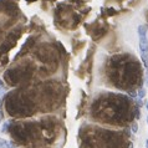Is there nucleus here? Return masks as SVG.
<instances>
[{"instance_id":"obj_1","label":"nucleus","mask_w":148,"mask_h":148,"mask_svg":"<svg viewBox=\"0 0 148 148\" xmlns=\"http://www.w3.org/2000/svg\"><path fill=\"white\" fill-rule=\"evenodd\" d=\"M138 41H139L141 59L146 69H148V38H147V29L145 25L138 26Z\"/></svg>"},{"instance_id":"obj_2","label":"nucleus","mask_w":148,"mask_h":148,"mask_svg":"<svg viewBox=\"0 0 148 148\" xmlns=\"http://www.w3.org/2000/svg\"><path fill=\"white\" fill-rule=\"evenodd\" d=\"M13 147H14V143L10 141H5V139H4L3 143L0 145V148H13Z\"/></svg>"},{"instance_id":"obj_3","label":"nucleus","mask_w":148,"mask_h":148,"mask_svg":"<svg viewBox=\"0 0 148 148\" xmlns=\"http://www.w3.org/2000/svg\"><path fill=\"white\" fill-rule=\"evenodd\" d=\"M145 95H146V90L145 88H139V91H138V96H139V98H142L145 97Z\"/></svg>"},{"instance_id":"obj_4","label":"nucleus","mask_w":148,"mask_h":148,"mask_svg":"<svg viewBox=\"0 0 148 148\" xmlns=\"http://www.w3.org/2000/svg\"><path fill=\"white\" fill-rule=\"evenodd\" d=\"M132 131H133V132H137V126H136V125L132 126Z\"/></svg>"},{"instance_id":"obj_5","label":"nucleus","mask_w":148,"mask_h":148,"mask_svg":"<svg viewBox=\"0 0 148 148\" xmlns=\"http://www.w3.org/2000/svg\"><path fill=\"white\" fill-rule=\"evenodd\" d=\"M1 92H3V82L0 81V95H1Z\"/></svg>"},{"instance_id":"obj_6","label":"nucleus","mask_w":148,"mask_h":148,"mask_svg":"<svg viewBox=\"0 0 148 148\" xmlns=\"http://www.w3.org/2000/svg\"><path fill=\"white\" fill-rule=\"evenodd\" d=\"M146 81H147V85H148V72H147V77H146Z\"/></svg>"},{"instance_id":"obj_7","label":"nucleus","mask_w":148,"mask_h":148,"mask_svg":"<svg viewBox=\"0 0 148 148\" xmlns=\"http://www.w3.org/2000/svg\"><path fill=\"white\" fill-rule=\"evenodd\" d=\"M1 118H3V114H1V112H0V122H1Z\"/></svg>"},{"instance_id":"obj_8","label":"nucleus","mask_w":148,"mask_h":148,"mask_svg":"<svg viewBox=\"0 0 148 148\" xmlns=\"http://www.w3.org/2000/svg\"><path fill=\"white\" fill-rule=\"evenodd\" d=\"M146 148H148V139L146 141Z\"/></svg>"},{"instance_id":"obj_9","label":"nucleus","mask_w":148,"mask_h":148,"mask_svg":"<svg viewBox=\"0 0 148 148\" xmlns=\"http://www.w3.org/2000/svg\"><path fill=\"white\" fill-rule=\"evenodd\" d=\"M1 105H3V100H0V107H1Z\"/></svg>"},{"instance_id":"obj_10","label":"nucleus","mask_w":148,"mask_h":148,"mask_svg":"<svg viewBox=\"0 0 148 148\" xmlns=\"http://www.w3.org/2000/svg\"><path fill=\"white\" fill-rule=\"evenodd\" d=\"M3 141H4V139H3V138H0V145H1V143H3Z\"/></svg>"},{"instance_id":"obj_11","label":"nucleus","mask_w":148,"mask_h":148,"mask_svg":"<svg viewBox=\"0 0 148 148\" xmlns=\"http://www.w3.org/2000/svg\"><path fill=\"white\" fill-rule=\"evenodd\" d=\"M147 110H148V102H147Z\"/></svg>"},{"instance_id":"obj_12","label":"nucleus","mask_w":148,"mask_h":148,"mask_svg":"<svg viewBox=\"0 0 148 148\" xmlns=\"http://www.w3.org/2000/svg\"><path fill=\"white\" fill-rule=\"evenodd\" d=\"M147 123H148V117H147Z\"/></svg>"}]
</instances>
